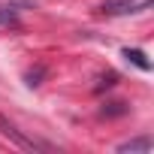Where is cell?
Instances as JSON below:
<instances>
[{
	"label": "cell",
	"instance_id": "6",
	"mask_svg": "<svg viewBox=\"0 0 154 154\" xmlns=\"http://www.w3.org/2000/svg\"><path fill=\"white\" fill-rule=\"evenodd\" d=\"M42 72H45V69H36V72H27V85H30V88H36V85H39V79H42Z\"/></svg>",
	"mask_w": 154,
	"mask_h": 154
},
{
	"label": "cell",
	"instance_id": "4",
	"mask_svg": "<svg viewBox=\"0 0 154 154\" xmlns=\"http://www.w3.org/2000/svg\"><path fill=\"white\" fill-rule=\"evenodd\" d=\"M148 148H151V139H148V136H142V139H130V142H121L115 151H118V154H127V151L133 154V151H148Z\"/></svg>",
	"mask_w": 154,
	"mask_h": 154
},
{
	"label": "cell",
	"instance_id": "1",
	"mask_svg": "<svg viewBox=\"0 0 154 154\" xmlns=\"http://www.w3.org/2000/svg\"><path fill=\"white\" fill-rule=\"evenodd\" d=\"M151 6V0H106L100 6L103 15H133V12H145Z\"/></svg>",
	"mask_w": 154,
	"mask_h": 154
},
{
	"label": "cell",
	"instance_id": "2",
	"mask_svg": "<svg viewBox=\"0 0 154 154\" xmlns=\"http://www.w3.org/2000/svg\"><path fill=\"white\" fill-rule=\"evenodd\" d=\"M0 133H3L6 139H12V142H15L18 148H27V151H36V148H45V145H39V142L27 139V136H24V133H21V130H18L15 124H9L6 118H0Z\"/></svg>",
	"mask_w": 154,
	"mask_h": 154
},
{
	"label": "cell",
	"instance_id": "3",
	"mask_svg": "<svg viewBox=\"0 0 154 154\" xmlns=\"http://www.w3.org/2000/svg\"><path fill=\"white\" fill-rule=\"evenodd\" d=\"M121 57H127V60H130L133 66H139L142 72H148V69H151V60H148V57H145V51H139V48H124V51H121Z\"/></svg>",
	"mask_w": 154,
	"mask_h": 154
},
{
	"label": "cell",
	"instance_id": "5",
	"mask_svg": "<svg viewBox=\"0 0 154 154\" xmlns=\"http://www.w3.org/2000/svg\"><path fill=\"white\" fill-rule=\"evenodd\" d=\"M9 27H18V12L12 6H0V30H9Z\"/></svg>",
	"mask_w": 154,
	"mask_h": 154
}]
</instances>
